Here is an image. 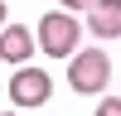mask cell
I'll return each instance as SVG.
<instances>
[{
	"label": "cell",
	"mask_w": 121,
	"mask_h": 116,
	"mask_svg": "<svg viewBox=\"0 0 121 116\" xmlns=\"http://www.w3.org/2000/svg\"><path fill=\"white\" fill-rule=\"evenodd\" d=\"M78 15L73 10H53V15H44L39 19V34H34V44L44 48L48 58H73L78 53Z\"/></svg>",
	"instance_id": "6da1fadb"
},
{
	"label": "cell",
	"mask_w": 121,
	"mask_h": 116,
	"mask_svg": "<svg viewBox=\"0 0 121 116\" xmlns=\"http://www.w3.org/2000/svg\"><path fill=\"white\" fill-rule=\"evenodd\" d=\"M5 116H24V111H5Z\"/></svg>",
	"instance_id": "9c48e42d"
},
{
	"label": "cell",
	"mask_w": 121,
	"mask_h": 116,
	"mask_svg": "<svg viewBox=\"0 0 121 116\" xmlns=\"http://www.w3.org/2000/svg\"><path fill=\"white\" fill-rule=\"evenodd\" d=\"M48 97H53V77L44 68H15V77H10V102L15 106H44Z\"/></svg>",
	"instance_id": "3957f363"
},
{
	"label": "cell",
	"mask_w": 121,
	"mask_h": 116,
	"mask_svg": "<svg viewBox=\"0 0 121 116\" xmlns=\"http://www.w3.org/2000/svg\"><path fill=\"white\" fill-rule=\"evenodd\" d=\"M34 29H19V24H5L0 29V58L5 63H29V53H34Z\"/></svg>",
	"instance_id": "5b68a950"
},
{
	"label": "cell",
	"mask_w": 121,
	"mask_h": 116,
	"mask_svg": "<svg viewBox=\"0 0 121 116\" xmlns=\"http://www.w3.org/2000/svg\"><path fill=\"white\" fill-rule=\"evenodd\" d=\"M107 77H112V58H107L102 48H78V53H73V63H68L73 92H82V97L107 92Z\"/></svg>",
	"instance_id": "7a4b0ae2"
},
{
	"label": "cell",
	"mask_w": 121,
	"mask_h": 116,
	"mask_svg": "<svg viewBox=\"0 0 121 116\" xmlns=\"http://www.w3.org/2000/svg\"><path fill=\"white\" fill-rule=\"evenodd\" d=\"M0 29H5V0H0Z\"/></svg>",
	"instance_id": "ba28073f"
},
{
	"label": "cell",
	"mask_w": 121,
	"mask_h": 116,
	"mask_svg": "<svg viewBox=\"0 0 121 116\" xmlns=\"http://www.w3.org/2000/svg\"><path fill=\"white\" fill-rule=\"evenodd\" d=\"M58 5H63V10H87L92 0H58Z\"/></svg>",
	"instance_id": "52a82bcc"
},
{
	"label": "cell",
	"mask_w": 121,
	"mask_h": 116,
	"mask_svg": "<svg viewBox=\"0 0 121 116\" xmlns=\"http://www.w3.org/2000/svg\"><path fill=\"white\" fill-rule=\"evenodd\" d=\"M87 34L121 39V0H92L87 5Z\"/></svg>",
	"instance_id": "277c9868"
},
{
	"label": "cell",
	"mask_w": 121,
	"mask_h": 116,
	"mask_svg": "<svg viewBox=\"0 0 121 116\" xmlns=\"http://www.w3.org/2000/svg\"><path fill=\"white\" fill-rule=\"evenodd\" d=\"M97 116H121V97H102V106H97Z\"/></svg>",
	"instance_id": "8992f818"
}]
</instances>
